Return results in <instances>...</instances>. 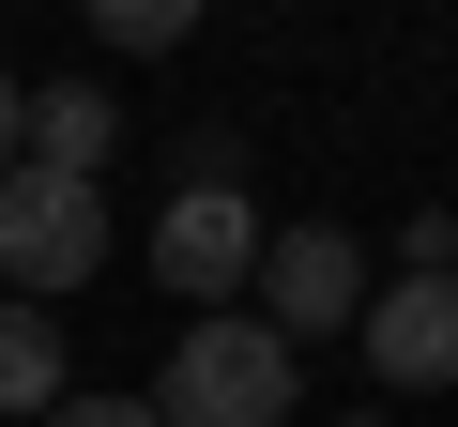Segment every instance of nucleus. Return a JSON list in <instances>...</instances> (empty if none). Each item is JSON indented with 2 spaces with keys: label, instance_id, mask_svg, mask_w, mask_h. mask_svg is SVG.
I'll return each mask as SVG.
<instances>
[{
  "label": "nucleus",
  "instance_id": "nucleus-5",
  "mask_svg": "<svg viewBox=\"0 0 458 427\" xmlns=\"http://www.w3.org/2000/svg\"><path fill=\"white\" fill-rule=\"evenodd\" d=\"M367 381H397V397H443L458 381V275H397V290H367Z\"/></svg>",
  "mask_w": 458,
  "mask_h": 427
},
{
  "label": "nucleus",
  "instance_id": "nucleus-8",
  "mask_svg": "<svg viewBox=\"0 0 458 427\" xmlns=\"http://www.w3.org/2000/svg\"><path fill=\"white\" fill-rule=\"evenodd\" d=\"M77 16H92V31L123 46V62H168V46L199 31V0H77Z\"/></svg>",
  "mask_w": 458,
  "mask_h": 427
},
{
  "label": "nucleus",
  "instance_id": "nucleus-3",
  "mask_svg": "<svg viewBox=\"0 0 458 427\" xmlns=\"http://www.w3.org/2000/svg\"><path fill=\"white\" fill-rule=\"evenodd\" d=\"M260 245H276V230H260L245 183H183V198L153 214V275H168L183 306H229V290L260 275Z\"/></svg>",
  "mask_w": 458,
  "mask_h": 427
},
{
  "label": "nucleus",
  "instance_id": "nucleus-9",
  "mask_svg": "<svg viewBox=\"0 0 458 427\" xmlns=\"http://www.w3.org/2000/svg\"><path fill=\"white\" fill-rule=\"evenodd\" d=\"M47 427H168V412H153V397H62Z\"/></svg>",
  "mask_w": 458,
  "mask_h": 427
},
{
  "label": "nucleus",
  "instance_id": "nucleus-11",
  "mask_svg": "<svg viewBox=\"0 0 458 427\" xmlns=\"http://www.w3.org/2000/svg\"><path fill=\"white\" fill-rule=\"evenodd\" d=\"M352 427H367V412H352Z\"/></svg>",
  "mask_w": 458,
  "mask_h": 427
},
{
  "label": "nucleus",
  "instance_id": "nucleus-4",
  "mask_svg": "<svg viewBox=\"0 0 458 427\" xmlns=\"http://www.w3.org/2000/svg\"><path fill=\"white\" fill-rule=\"evenodd\" d=\"M260 321L306 351V336H352L367 321V245L352 230H276L260 245Z\"/></svg>",
  "mask_w": 458,
  "mask_h": 427
},
{
  "label": "nucleus",
  "instance_id": "nucleus-2",
  "mask_svg": "<svg viewBox=\"0 0 458 427\" xmlns=\"http://www.w3.org/2000/svg\"><path fill=\"white\" fill-rule=\"evenodd\" d=\"M92 275H107V183L16 153V168H0V290H16V306H62Z\"/></svg>",
  "mask_w": 458,
  "mask_h": 427
},
{
  "label": "nucleus",
  "instance_id": "nucleus-6",
  "mask_svg": "<svg viewBox=\"0 0 458 427\" xmlns=\"http://www.w3.org/2000/svg\"><path fill=\"white\" fill-rule=\"evenodd\" d=\"M107 138H123V107L92 92V77H62V92H31V168H107Z\"/></svg>",
  "mask_w": 458,
  "mask_h": 427
},
{
  "label": "nucleus",
  "instance_id": "nucleus-7",
  "mask_svg": "<svg viewBox=\"0 0 458 427\" xmlns=\"http://www.w3.org/2000/svg\"><path fill=\"white\" fill-rule=\"evenodd\" d=\"M0 412H62V321L0 306Z\"/></svg>",
  "mask_w": 458,
  "mask_h": 427
},
{
  "label": "nucleus",
  "instance_id": "nucleus-10",
  "mask_svg": "<svg viewBox=\"0 0 458 427\" xmlns=\"http://www.w3.org/2000/svg\"><path fill=\"white\" fill-rule=\"evenodd\" d=\"M16 153H31V92L0 77V168H16Z\"/></svg>",
  "mask_w": 458,
  "mask_h": 427
},
{
  "label": "nucleus",
  "instance_id": "nucleus-1",
  "mask_svg": "<svg viewBox=\"0 0 458 427\" xmlns=\"http://www.w3.org/2000/svg\"><path fill=\"white\" fill-rule=\"evenodd\" d=\"M291 397H306V366H291V336L245 321V306H199L183 351H168V381H153L168 427H291Z\"/></svg>",
  "mask_w": 458,
  "mask_h": 427
}]
</instances>
